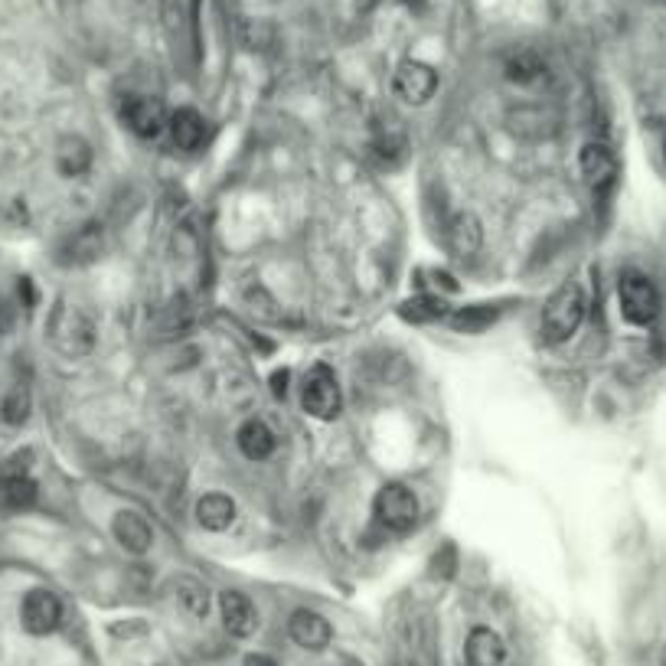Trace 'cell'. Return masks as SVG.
Instances as JSON below:
<instances>
[{
  "mask_svg": "<svg viewBox=\"0 0 666 666\" xmlns=\"http://www.w3.org/2000/svg\"><path fill=\"white\" fill-rule=\"evenodd\" d=\"M20 621L27 627V634H36V637L53 634L59 621H63V601H59L53 591L33 588L20 604Z\"/></svg>",
  "mask_w": 666,
  "mask_h": 666,
  "instance_id": "8992f818",
  "label": "cell"
},
{
  "mask_svg": "<svg viewBox=\"0 0 666 666\" xmlns=\"http://www.w3.org/2000/svg\"><path fill=\"white\" fill-rule=\"evenodd\" d=\"M49 340L66 356H85L95 347V324L92 317L76 304L59 301L53 317H49Z\"/></svg>",
  "mask_w": 666,
  "mask_h": 666,
  "instance_id": "7a4b0ae2",
  "label": "cell"
},
{
  "mask_svg": "<svg viewBox=\"0 0 666 666\" xmlns=\"http://www.w3.org/2000/svg\"><path fill=\"white\" fill-rule=\"evenodd\" d=\"M392 89L405 105H425L438 92V72L428 63H418V59H405L392 76Z\"/></svg>",
  "mask_w": 666,
  "mask_h": 666,
  "instance_id": "52a82bcc",
  "label": "cell"
},
{
  "mask_svg": "<svg viewBox=\"0 0 666 666\" xmlns=\"http://www.w3.org/2000/svg\"><path fill=\"white\" fill-rule=\"evenodd\" d=\"M301 402H304V412L320 418V422H330V418L340 415V382L333 376V369L317 363L307 369L304 376V389H301Z\"/></svg>",
  "mask_w": 666,
  "mask_h": 666,
  "instance_id": "5b68a950",
  "label": "cell"
},
{
  "mask_svg": "<svg viewBox=\"0 0 666 666\" xmlns=\"http://www.w3.org/2000/svg\"><path fill=\"white\" fill-rule=\"evenodd\" d=\"M373 516L386 533H409L418 523V500L405 484H386L373 500Z\"/></svg>",
  "mask_w": 666,
  "mask_h": 666,
  "instance_id": "277c9868",
  "label": "cell"
},
{
  "mask_svg": "<svg viewBox=\"0 0 666 666\" xmlns=\"http://www.w3.org/2000/svg\"><path fill=\"white\" fill-rule=\"evenodd\" d=\"M444 242H448V249L458 258H471L484 245V226H480V219L474 213H458L448 222V229H444Z\"/></svg>",
  "mask_w": 666,
  "mask_h": 666,
  "instance_id": "7c38bea8",
  "label": "cell"
},
{
  "mask_svg": "<svg viewBox=\"0 0 666 666\" xmlns=\"http://www.w3.org/2000/svg\"><path fill=\"white\" fill-rule=\"evenodd\" d=\"M121 121H125L138 138H157V134L167 128V111L157 98L131 95L125 98V105H121Z\"/></svg>",
  "mask_w": 666,
  "mask_h": 666,
  "instance_id": "9c48e42d",
  "label": "cell"
},
{
  "mask_svg": "<svg viewBox=\"0 0 666 666\" xmlns=\"http://www.w3.org/2000/svg\"><path fill=\"white\" fill-rule=\"evenodd\" d=\"M500 311L490 304H471V307H458V311L451 314V327L458 333H484L497 324Z\"/></svg>",
  "mask_w": 666,
  "mask_h": 666,
  "instance_id": "ffe728a7",
  "label": "cell"
},
{
  "mask_svg": "<svg viewBox=\"0 0 666 666\" xmlns=\"http://www.w3.org/2000/svg\"><path fill=\"white\" fill-rule=\"evenodd\" d=\"M111 533H115L118 546L125 552H131V555H144V552H151V546H154L151 523L134 510H121L115 516V523H111Z\"/></svg>",
  "mask_w": 666,
  "mask_h": 666,
  "instance_id": "8fae6325",
  "label": "cell"
},
{
  "mask_svg": "<svg viewBox=\"0 0 666 666\" xmlns=\"http://www.w3.org/2000/svg\"><path fill=\"white\" fill-rule=\"evenodd\" d=\"M174 588H177L180 604L193 614V618H206V611H209V588L203 582H196V578H177Z\"/></svg>",
  "mask_w": 666,
  "mask_h": 666,
  "instance_id": "603a6c76",
  "label": "cell"
},
{
  "mask_svg": "<svg viewBox=\"0 0 666 666\" xmlns=\"http://www.w3.org/2000/svg\"><path fill=\"white\" fill-rule=\"evenodd\" d=\"M239 448L249 461H265L275 454L278 448V438L271 435V428L265 422H258V418H249L242 428H239Z\"/></svg>",
  "mask_w": 666,
  "mask_h": 666,
  "instance_id": "2e32d148",
  "label": "cell"
},
{
  "mask_svg": "<svg viewBox=\"0 0 666 666\" xmlns=\"http://www.w3.org/2000/svg\"><path fill=\"white\" fill-rule=\"evenodd\" d=\"M288 634H291L294 644L304 647V650H324V647H330V640H333V627H330V621L324 618V614L301 608V611L291 614Z\"/></svg>",
  "mask_w": 666,
  "mask_h": 666,
  "instance_id": "30bf717a",
  "label": "cell"
},
{
  "mask_svg": "<svg viewBox=\"0 0 666 666\" xmlns=\"http://www.w3.org/2000/svg\"><path fill=\"white\" fill-rule=\"evenodd\" d=\"M340 666H363V663H356V660H350V657H347V660H343Z\"/></svg>",
  "mask_w": 666,
  "mask_h": 666,
  "instance_id": "83f0119b",
  "label": "cell"
},
{
  "mask_svg": "<svg viewBox=\"0 0 666 666\" xmlns=\"http://www.w3.org/2000/svg\"><path fill=\"white\" fill-rule=\"evenodd\" d=\"M399 317L409 320V324H435V320L448 317V304L435 294H418V298H409L399 307Z\"/></svg>",
  "mask_w": 666,
  "mask_h": 666,
  "instance_id": "44dd1931",
  "label": "cell"
},
{
  "mask_svg": "<svg viewBox=\"0 0 666 666\" xmlns=\"http://www.w3.org/2000/svg\"><path fill=\"white\" fill-rule=\"evenodd\" d=\"M271 382H275V386H271V389H275V396H285V389H288V386H285V382H288V373H275V379H271Z\"/></svg>",
  "mask_w": 666,
  "mask_h": 666,
  "instance_id": "4316f807",
  "label": "cell"
},
{
  "mask_svg": "<svg viewBox=\"0 0 666 666\" xmlns=\"http://www.w3.org/2000/svg\"><path fill=\"white\" fill-rule=\"evenodd\" d=\"M546 76V63L533 53V49H520V53H513L507 59V79L510 82H520V85H529Z\"/></svg>",
  "mask_w": 666,
  "mask_h": 666,
  "instance_id": "7402d4cb",
  "label": "cell"
},
{
  "mask_svg": "<svg viewBox=\"0 0 666 666\" xmlns=\"http://www.w3.org/2000/svg\"><path fill=\"white\" fill-rule=\"evenodd\" d=\"M170 134H174V144L183 147V151H193V147H200L203 134H206V121L196 108H177L174 115H170Z\"/></svg>",
  "mask_w": 666,
  "mask_h": 666,
  "instance_id": "e0dca14e",
  "label": "cell"
},
{
  "mask_svg": "<svg viewBox=\"0 0 666 666\" xmlns=\"http://www.w3.org/2000/svg\"><path fill=\"white\" fill-rule=\"evenodd\" d=\"M242 666H278V663L271 660V657H265V653H249Z\"/></svg>",
  "mask_w": 666,
  "mask_h": 666,
  "instance_id": "484cf974",
  "label": "cell"
},
{
  "mask_svg": "<svg viewBox=\"0 0 666 666\" xmlns=\"http://www.w3.org/2000/svg\"><path fill=\"white\" fill-rule=\"evenodd\" d=\"M464 657H467V666H503V660H507V647H503L497 631H490V627H474V631L467 634Z\"/></svg>",
  "mask_w": 666,
  "mask_h": 666,
  "instance_id": "4fadbf2b",
  "label": "cell"
},
{
  "mask_svg": "<svg viewBox=\"0 0 666 666\" xmlns=\"http://www.w3.org/2000/svg\"><path fill=\"white\" fill-rule=\"evenodd\" d=\"M578 167H582V177L595 193H604L614 180H618V157H614L611 147L601 141H588L582 147Z\"/></svg>",
  "mask_w": 666,
  "mask_h": 666,
  "instance_id": "ba28073f",
  "label": "cell"
},
{
  "mask_svg": "<svg viewBox=\"0 0 666 666\" xmlns=\"http://www.w3.org/2000/svg\"><path fill=\"white\" fill-rule=\"evenodd\" d=\"M663 157H666V141H663Z\"/></svg>",
  "mask_w": 666,
  "mask_h": 666,
  "instance_id": "f1b7e54d",
  "label": "cell"
},
{
  "mask_svg": "<svg viewBox=\"0 0 666 666\" xmlns=\"http://www.w3.org/2000/svg\"><path fill=\"white\" fill-rule=\"evenodd\" d=\"M618 301H621V314L637 327H647L660 317V291L644 271H637V268H627L621 275Z\"/></svg>",
  "mask_w": 666,
  "mask_h": 666,
  "instance_id": "3957f363",
  "label": "cell"
},
{
  "mask_svg": "<svg viewBox=\"0 0 666 666\" xmlns=\"http://www.w3.org/2000/svg\"><path fill=\"white\" fill-rule=\"evenodd\" d=\"M30 464H33V451H17L10 454V458L0 464V477H20V474H30Z\"/></svg>",
  "mask_w": 666,
  "mask_h": 666,
  "instance_id": "d4e9b609",
  "label": "cell"
},
{
  "mask_svg": "<svg viewBox=\"0 0 666 666\" xmlns=\"http://www.w3.org/2000/svg\"><path fill=\"white\" fill-rule=\"evenodd\" d=\"M196 523L209 533H222L236 523V500L226 497V493H206L196 503Z\"/></svg>",
  "mask_w": 666,
  "mask_h": 666,
  "instance_id": "9a60e30c",
  "label": "cell"
},
{
  "mask_svg": "<svg viewBox=\"0 0 666 666\" xmlns=\"http://www.w3.org/2000/svg\"><path fill=\"white\" fill-rule=\"evenodd\" d=\"M0 503L7 510H30L36 503V480L30 474L0 477Z\"/></svg>",
  "mask_w": 666,
  "mask_h": 666,
  "instance_id": "d6986e66",
  "label": "cell"
},
{
  "mask_svg": "<svg viewBox=\"0 0 666 666\" xmlns=\"http://www.w3.org/2000/svg\"><path fill=\"white\" fill-rule=\"evenodd\" d=\"M585 291L578 281H565L559 291H552V298L542 307V337L549 343H565L575 337V330L585 320Z\"/></svg>",
  "mask_w": 666,
  "mask_h": 666,
  "instance_id": "6da1fadb",
  "label": "cell"
},
{
  "mask_svg": "<svg viewBox=\"0 0 666 666\" xmlns=\"http://www.w3.org/2000/svg\"><path fill=\"white\" fill-rule=\"evenodd\" d=\"M56 167L63 177H82L92 167V147L82 138H66L56 151Z\"/></svg>",
  "mask_w": 666,
  "mask_h": 666,
  "instance_id": "ac0fdd59",
  "label": "cell"
},
{
  "mask_svg": "<svg viewBox=\"0 0 666 666\" xmlns=\"http://www.w3.org/2000/svg\"><path fill=\"white\" fill-rule=\"evenodd\" d=\"M0 415H4L7 425H23V422H27V415H30V392H27V386H14V389L7 392L4 405H0Z\"/></svg>",
  "mask_w": 666,
  "mask_h": 666,
  "instance_id": "cb8c5ba5",
  "label": "cell"
},
{
  "mask_svg": "<svg viewBox=\"0 0 666 666\" xmlns=\"http://www.w3.org/2000/svg\"><path fill=\"white\" fill-rule=\"evenodd\" d=\"M219 611H222V624H226V631L232 637H249L255 631V624H258L255 608L242 591H222Z\"/></svg>",
  "mask_w": 666,
  "mask_h": 666,
  "instance_id": "5bb4252c",
  "label": "cell"
}]
</instances>
